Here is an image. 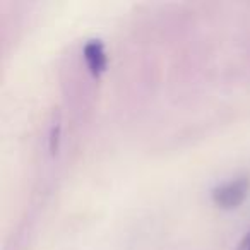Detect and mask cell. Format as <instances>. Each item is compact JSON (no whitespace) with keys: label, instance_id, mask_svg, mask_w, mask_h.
<instances>
[{"label":"cell","instance_id":"6da1fadb","mask_svg":"<svg viewBox=\"0 0 250 250\" xmlns=\"http://www.w3.org/2000/svg\"><path fill=\"white\" fill-rule=\"evenodd\" d=\"M250 190V178L249 177H238L235 180H229L226 184H221L212 190L211 199L219 209L225 211H233L240 208L243 201L247 199Z\"/></svg>","mask_w":250,"mask_h":250},{"label":"cell","instance_id":"3957f363","mask_svg":"<svg viewBox=\"0 0 250 250\" xmlns=\"http://www.w3.org/2000/svg\"><path fill=\"white\" fill-rule=\"evenodd\" d=\"M60 141H62V118H60V111H57L53 115V122H52V127H50V137H48V147L53 156L59 153Z\"/></svg>","mask_w":250,"mask_h":250},{"label":"cell","instance_id":"277c9868","mask_svg":"<svg viewBox=\"0 0 250 250\" xmlns=\"http://www.w3.org/2000/svg\"><path fill=\"white\" fill-rule=\"evenodd\" d=\"M238 250H250V242H249V243H245V245H242Z\"/></svg>","mask_w":250,"mask_h":250},{"label":"cell","instance_id":"7a4b0ae2","mask_svg":"<svg viewBox=\"0 0 250 250\" xmlns=\"http://www.w3.org/2000/svg\"><path fill=\"white\" fill-rule=\"evenodd\" d=\"M83 57L84 62H86V67L89 70V74L93 77H101L104 72H106L108 67V55L106 50H104L103 42L100 40H89L86 42L83 48Z\"/></svg>","mask_w":250,"mask_h":250}]
</instances>
